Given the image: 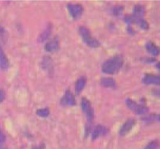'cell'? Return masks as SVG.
Returning a JSON list of instances; mask_svg holds the SVG:
<instances>
[{
	"instance_id": "obj_1",
	"label": "cell",
	"mask_w": 160,
	"mask_h": 149,
	"mask_svg": "<svg viewBox=\"0 0 160 149\" xmlns=\"http://www.w3.org/2000/svg\"><path fill=\"white\" fill-rule=\"evenodd\" d=\"M124 58L123 55H116L107 60L102 65V71L105 74H113L117 73L124 65Z\"/></svg>"
},
{
	"instance_id": "obj_2",
	"label": "cell",
	"mask_w": 160,
	"mask_h": 149,
	"mask_svg": "<svg viewBox=\"0 0 160 149\" xmlns=\"http://www.w3.org/2000/svg\"><path fill=\"white\" fill-rule=\"evenodd\" d=\"M78 31H79V34L81 35L83 41L88 46L91 47V48H98L100 46V42L97 39L92 36L91 32L87 27L81 26L78 29Z\"/></svg>"
},
{
	"instance_id": "obj_3",
	"label": "cell",
	"mask_w": 160,
	"mask_h": 149,
	"mask_svg": "<svg viewBox=\"0 0 160 149\" xmlns=\"http://www.w3.org/2000/svg\"><path fill=\"white\" fill-rule=\"evenodd\" d=\"M126 106L129 108L132 111H133L136 114L138 115H144L147 113L149 109L147 106L144 105L137 104L136 102L131 99H127L125 100Z\"/></svg>"
},
{
	"instance_id": "obj_4",
	"label": "cell",
	"mask_w": 160,
	"mask_h": 149,
	"mask_svg": "<svg viewBox=\"0 0 160 149\" xmlns=\"http://www.w3.org/2000/svg\"><path fill=\"white\" fill-rule=\"evenodd\" d=\"M81 108H82V111L86 116L88 122L90 124L94 119V110L92 106L91 102L86 98H82V99H81Z\"/></svg>"
},
{
	"instance_id": "obj_5",
	"label": "cell",
	"mask_w": 160,
	"mask_h": 149,
	"mask_svg": "<svg viewBox=\"0 0 160 149\" xmlns=\"http://www.w3.org/2000/svg\"><path fill=\"white\" fill-rule=\"evenodd\" d=\"M67 9L69 10L70 16L73 19H79L84 13V7L81 4L79 3H68L67 4Z\"/></svg>"
},
{
	"instance_id": "obj_6",
	"label": "cell",
	"mask_w": 160,
	"mask_h": 149,
	"mask_svg": "<svg viewBox=\"0 0 160 149\" xmlns=\"http://www.w3.org/2000/svg\"><path fill=\"white\" fill-rule=\"evenodd\" d=\"M60 104L63 106H73L76 105L75 96L69 90H67L65 92V95L61 98Z\"/></svg>"
},
{
	"instance_id": "obj_7",
	"label": "cell",
	"mask_w": 160,
	"mask_h": 149,
	"mask_svg": "<svg viewBox=\"0 0 160 149\" xmlns=\"http://www.w3.org/2000/svg\"><path fill=\"white\" fill-rule=\"evenodd\" d=\"M124 21L128 24L138 25L140 28L144 29H147L149 28V25L144 18H136L134 16H126L125 18H124Z\"/></svg>"
},
{
	"instance_id": "obj_8",
	"label": "cell",
	"mask_w": 160,
	"mask_h": 149,
	"mask_svg": "<svg viewBox=\"0 0 160 149\" xmlns=\"http://www.w3.org/2000/svg\"><path fill=\"white\" fill-rule=\"evenodd\" d=\"M60 48V41L57 37L49 40L45 45V50L48 53H54L57 52Z\"/></svg>"
},
{
	"instance_id": "obj_9",
	"label": "cell",
	"mask_w": 160,
	"mask_h": 149,
	"mask_svg": "<svg viewBox=\"0 0 160 149\" xmlns=\"http://www.w3.org/2000/svg\"><path fill=\"white\" fill-rule=\"evenodd\" d=\"M135 124H136L135 119L133 118L128 119V120L123 124L121 128H120L119 134H120V136H125L126 134H128V133L132 130V128L134 127Z\"/></svg>"
},
{
	"instance_id": "obj_10",
	"label": "cell",
	"mask_w": 160,
	"mask_h": 149,
	"mask_svg": "<svg viewBox=\"0 0 160 149\" xmlns=\"http://www.w3.org/2000/svg\"><path fill=\"white\" fill-rule=\"evenodd\" d=\"M107 133H108V129L105 126L102 125H96L92 132V139H93V140H95L98 137L105 135Z\"/></svg>"
},
{
	"instance_id": "obj_11",
	"label": "cell",
	"mask_w": 160,
	"mask_h": 149,
	"mask_svg": "<svg viewBox=\"0 0 160 149\" xmlns=\"http://www.w3.org/2000/svg\"><path fill=\"white\" fill-rule=\"evenodd\" d=\"M143 82L147 85H158L160 86V76L154 75V74H147L144 77Z\"/></svg>"
},
{
	"instance_id": "obj_12",
	"label": "cell",
	"mask_w": 160,
	"mask_h": 149,
	"mask_svg": "<svg viewBox=\"0 0 160 149\" xmlns=\"http://www.w3.org/2000/svg\"><path fill=\"white\" fill-rule=\"evenodd\" d=\"M9 66H10V62L8 58L5 54L2 47L0 46V68L4 71L7 70L9 68Z\"/></svg>"
},
{
	"instance_id": "obj_13",
	"label": "cell",
	"mask_w": 160,
	"mask_h": 149,
	"mask_svg": "<svg viewBox=\"0 0 160 149\" xmlns=\"http://www.w3.org/2000/svg\"><path fill=\"white\" fill-rule=\"evenodd\" d=\"M87 83V79L85 76H81L78 78L75 83V92L77 95H80L85 88V85Z\"/></svg>"
},
{
	"instance_id": "obj_14",
	"label": "cell",
	"mask_w": 160,
	"mask_h": 149,
	"mask_svg": "<svg viewBox=\"0 0 160 149\" xmlns=\"http://www.w3.org/2000/svg\"><path fill=\"white\" fill-rule=\"evenodd\" d=\"M100 83L102 87L106 88H115L116 86V81L112 78H102L100 81Z\"/></svg>"
},
{
	"instance_id": "obj_15",
	"label": "cell",
	"mask_w": 160,
	"mask_h": 149,
	"mask_svg": "<svg viewBox=\"0 0 160 149\" xmlns=\"http://www.w3.org/2000/svg\"><path fill=\"white\" fill-rule=\"evenodd\" d=\"M146 49L148 53H151L153 56H158L160 53V48L154 44L151 41H149L146 44Z\"/></svg>"
},
{
	"instance_id": "obj_16",
	"label": "cell",
	"mask_w": 160,
	"mask_h": 149,
	"mask_svg": "<svg viewBox=\"0 0 160 149\" xmlns=\"http://www.w3.org/2000/svg\"><path fill=\"white\" fill-rule=\"evenodd\" d=\"M145 13H146V10L142 5H136L133 9V15L132 16L136 17V18H143V17L145 15Z\"/></svg>"
},
{
	"instance_id": "obj_17",
	"label": "cell",
	"mask_w": 160,
	"mask_h": 149,
	"mask_svg": "<svg viewBox=\"0 0 160 149\" xmlns=\"http://www.w3.org/2000/svg\"><path fill=\"white\" fill-rule=\"evenodd\" d=\"M51 33V26H48L44 31H43L38 36V41L39 42H42L46 39L49 38V35Z\"/></svg>"
},
{
	"instance_id": "obj_18",
	"label": "cell",
	"mask_w": 160,
	"mask_h": 149,
	"mask_svg": "<svg viewBox=\"0 0 160 149\" xmlns=\"http://www.w3.org/2000/svg\"><path fill=\"white\" fill-rule=\"evenodd\" d=\"M42 67L46 70H51L53 68V63H52V60L50 57H44L42 60Z\"/></svg>"
},
{
	"instance_id": "obj_19",
	"label": "cell",
	"mask_w": 160,
	"mask_h": 149,
	"mask_svg": "<svg viewBox=\"0 0 160 149\" xmlns=\"http://www.w3.org/2000/svg\"><path fill=\"white\" fill-rule=\"evenodd\" d=\"M49 109L48 107L42 108V109H39L36 111V114L41 117H47L49 115Z\"/></svg>"
},
{
	"instance_id": "obj_20",
	"label": "cell",
	"mask_w": 160,
	"mask_h": 149,
	"mask_svg": "<svg viewBox=\"0 0 160 149\" xmlns=\"http://www.w3.org/2000/svg\"><path fill=\"white\" fill-rule=\"evenodd\" d=\"M124 6H120V5H118V6H113V8L111 10V12H112V14L114 16H120L123 12H124Z\"/></svg>"
},
{
	"instance_id": "obj_21",
	"label": "cell",
	"mask_w": 160,
	"mask_h": 149,
	"mask_svg": "<svg viewBox=\"0 0 160 149\" xmlns=\"http://www.w3.org/2000/svg\"><path fill=\"white\" fill-rule=\"evenodd\" d=\"M160 146L159 141L157 140H154L151 141L147 144L145 147V149H157Z\"/></svg>"
},
{
	"instance_id": "obj_22",
	"label": "cell",
	"mask_w": 160,
	"mask_h": 149,
	"mask_svg": "<svg viewBox=\"0 0 160 149\" xmlns=\"http://www.w3.org/2000/svg\"><path fill=\"white\" fill-rule=\"evenodd\" d=\"M5 96H6V94H5L4 91L2 90V89H0V103L4 100Z\"/></svg>"
},
{
	"instance_id": "obj_23",
	"label": "cell",
	"mask_w": 160,
	"mask_h": 149,
	"mask_svg": "<svg viewBox=\"0 0 160 149\" xmlns=\"http://www.w3.org/2000/svg\"><path fill=\"white\" fill-rule=\"evenodd\" d=\"M5 140H6V137L0 129V143H3V142H5Z\"/></svg>"
},
{
	"instance_id": "obj_24",
	"label": "cell",
	"mask_w": 160,
	"mask_h": 149,
	"mask_svg": "<svg viewBox=\"0 0 160 149\" xmlns=\"http://www.w3.org/2000/svg\"><path fill=\"white\" fill-rule=\"evenodd\" d=\"M152 95L155 96L160 97V89H153L152 90Z\"/></svg>"
},
{
	"instance_id": "obj_25",
	"label": "cell",
	"mask_w": 160,
	"mask_h": 149,
	"mask_svg": "<svg viewBox=\"0 0 160 149\" xmlns=\"http://www.w3.org/2000/svg\"><path fill=\"white\" fill-rule=\"evenodd\" d=\"M156 68H157L158 69V70L160 71V63H158V64H156Z\"/></svg>"
},
{
	"instance_id": "obj_26",
	"label": "cell",
	"mask_w": 160,
	"mask_h": 149,
	"mask_svg": "<svg viewBox=\"0 0 160 149\" xmlns=\"http://www.w3.org/2000/svg\"><path fill=\"white\" fill-rule=\"evenodd\" d=\"M34 149H40V148H38V147H35Z\"/></svg>"
}]
</instances>
